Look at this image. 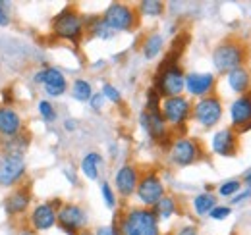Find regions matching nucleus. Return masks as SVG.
<instances>
[{
  "mask_svg": "<svg viewBox=\"0 0 251 235\" xmlns=\"http://www.w3.org/2000/svg\"><path fill=\"white\" fill-rule=\"evenodd\" d=\"M93 235H122L116 224H108V226H99L93 232Z\"/></svg>",
  "mask_w": 251,
  "mask_h": 235,
  "instance_id": "c9c22d12",
  "label": "nucleus"
},
{
  "mask_svg": "<svg viewBox=\"0 0 251 235\" xmlns=\"http://www.w3.org/2000/svg\"><path fill=\"white\" fill-rule=\"evenodd\" d=\"M164 48V37L160 33H149L145 39H143V45H141V54L145 60H155L162 52Z\"/></svg>",
  "mask_w": 251,
  "mask_h": 235,
  "instance_id": "393cba45",
  "label": "nucleus"
},
{
  "mask_svg": "<svg viewBox=\"0 0 251 235\" xmlns=\"http://www.w3.org/2000/svg\"><path fill=\"white\" fill-rule=\"evenodd\" d=\"M31 205V191L29 187H18L4 199V210L8 216H20L25 214V210Z\"/></svg>",
  "mask_w": 251,
  "mask_h": 235,
  "instance_id": "a211bd4d",
  "label": "nucleus"
},
{
  "mask_svg": "<svg viewBox=\"0 0 251 235\" xmlns=\"http://www.w3.org/2000/svg\"><path fill=\"white\" fill-rule=\"evenodd\" d=\"M222 116H224V104L219 94H209L193 102L191 119L203 129H215L222 121Z\"/></svg>",
  "mask_w": 251,
  "mask_h": 235,
  "instance_id": "6e6552de",
  "label": "nucleus"
},
{
  "mask_svg": "<svg viewBox=\"0 0 251 235\" xmlns=\"http://www.w3.org/2000/svg\"><path fill=\"white\" fill-rule=\"evenodd\" d=\"M64 129H66L68 133L75 131V129H77V121H75V119H66V121H64Z\"/></svg>",
  "mask_w": 251,
  "mask_h": 235,
  "instance_id": "a19ab883",
  "label": "nucleus"
},
{
  "mask_svg": "<svg viewBox=\"0 0 251 235\" xmlns=\"http://www.w3.org/2000/svg\"><path fill=\"white\" fill-rule=\"evenodd\" d=\"M89 106H91L93 112H100V110L104 108V96H102L100 91H99V93H93V96L89 98Z\"/></svg>",
  "mask_w": 251,
  "mask_h": 235,
  "instance_id": "72a5a7b5",
  "label": "nucleus"
},
{
  "mask_svg": "<svg viewBox=\"0 0 251 235\" xmlns=\"http://www.w3.org/2000/svg\"><path fill=\"white\" fill-rule=\"evenodd\" d=\"M139 125L155 143H158L160 147L168 150L174 137H172V129L166 125L160 110H145L143 108L141 114H139Z\"/></svg>",
  "mask_w": 251,
  "mask_h": 235,
  "instance_id": "1a4fd4ad",
  "label": "nucleus"
},
{
  "mask_svg": "<svg viewBox=\"0 0 251 235\" xmlns=\"http://www.w3.org/2000/svg\"><path fill=\"white\" fill-rule=\"evenodd\" d=\"M172 235H199V228L195 224H186V226H180Z\"/></svg>",
  "mask_w": 251,
  "mask_h": 235,
  "instance_id": "e433bc0d",
  "label": "nucleus"
},
{
  "mask_svg": "<svg viewBox=\"0 0 251 235\" xmlns=\"http://www.w3.org/2000/svg\"><path fill=\"white\" fill-rule=\"evenodd\" d=\"M100 166H102V156L99 152H87L81 162H79V170L81 174L87 177L89 181H97L99 179V174H100Z\"/></svg>",
  "mask_w": 251,
  "mask_h": 235,
  "instance_id": "5701e85b",
  "label": "nucleus"
},
{
  "mask_svg": "<svg viewBox=\"0 0 251 235\" xmlns=\"http://www.w3.org/2000/svg\"><path fill=\"white\" fill-rule=\"evenodd\" d=\"M217 205H219V197L215 193H209V191H201L191 199V208H193L195 216H199V218L209 216V212Z\"/></svg>",
  "mask_w": 251,
  "mask_h": 235,
  "instance_id": "4be33fe9",
  "label": "nucleus"
},
{
  "mask_svg": "<svg viewBox=\"0 0 251 235\" xmlns=\"http://www.w3.org/2000/svg\"><path fill=\"white\" fill-rule=\"evenodd\" d=\"M250 199H251V191L250 189H244V187H242V191H240V193H236V195L230 199V206L244 205V203H248Z\"/></svg>",
  "mask_w": 251,
  "mask_h": 235,
  "instance_id": "f704fd0d",
  "label": "nucleus"
},
{
  "mask_svg": "<svg viewBox=\"0 0 251 235\" xmlns=\"http://www.w3.org/2000/svg\"><path fill=\"white\" fill-rule=\"evenodd\" d=\"M33 232H47L56 226V208L50 203H41L33 208L29 216Z\"/></svg>",
  "mask_w": 251,
  "mask_h": 235,
  "instance_id": "f3484780",
  "label": "nucleus"
},
{
  "mask_svg": "<svg viewBox=\"0 0 251 235\" xmlns=\"http://www.w3.org/2000/svg\"><path fill=\"white\" fill-rule=\"evenodd\" d=\"M232 212H234V208H232L230 205H217L211 212H209V218L215 220V222H222V220L230 218Z\"/></svg>",
  "mask_w": 251,
  "mask_h": 235,
  "instance_id": "473e14b6",
  "label": "nucleus"
},
{
  "mask_svg": "<svg viewBox=\"0 0 251 235\" xmlns=\"http://www.w3.org/2000/svg\"><path fill=\"white\" fill-rule=\"evenodd\" d=\"M25 176V160L24 156H4L0 160V185L14 187Z\"/></svg>",
  "mask_w": 251,
  "mask_h": 235,
  "instance_id": "dca6fc26",
  "label": "nucleus"
},
{
  "mask_svg": "<svg viewBox=\"0 0 251 235\" xmlns=\"http://www.w3.org/2000/svg\"><path fill=\"white\" fill-rule=\"evenodd\" d=\"M178 60H180V50H170L166 54V58L158 64L151 87L160 94V98H170V96L184 94L186 71H184V68L180 66Z\"/></svg>",
  "mask_w": 251,
  "mask_h": 235,
  "instance_id": "f257e3e1",
  "label": "nucleus"
},
{
  "mask_svg": "<svg viewBox=\"0 0 251 235\" xmlns=\"http://www.w3.org/2000/svg\"><path fill=\"white\" fill-rule=\"evenodd\" d=\"M18 235H35V232H31V230H22Z\"/></svg>",
  "mask_w": 251,
  "mask_h": 235,
  "instance_id": "37998d69",
  "label": "nucleus"
},
{
  "mask_svg": "<svg viewBox=\"0 0 251 235\" xmlns=\"http://www.w3.org/2000/svg\"><path fill=\"white\" fill-rule=\"evenodd\" d=\"M228 114H230V127L238 135H244V133L251 131V91L246 94L236 96L230 102Z\"/></svg>",
  "mask_w": 251,
  "mask_h": 235,
  "instance_id": "ddd939ff",
  "label": "nucleus"
},
{
  "mask_svg": "<svg viewBox=\"0 0 251 235\" xmlns=\"http://www.w3.org/2000/svg\"><path fill=\"white\" fill-rule=\"evenodd\" d=\"M50 27H52V35L56 39H62V41H68L72 45H79L85 37V22H83V16L68 6L64 8L62 12H58L52 22H50Z\"/></svg>",
  "mask_w": 251,
  "mask_h": 235,
  "instance_id": "20e7f679",
  "label": "nucleus"
},
{
  "mask_svg": "<svg viewBox=\"0 0 251 235\" xmlns=\"http://www.w3.org/2000/svg\"><path fill=\"white\" fill-rule=\"evenodd\" d=\"M114 224L118 226L122 235H162L160 234V220L153 208L145 206H131L124 212L116 214Z\"/></svg>",
  "mask_w": 251,
  "mask_h": 235,
  "instance_id": "f03ea898",
  "label": "nucleus"
},
{
  "mask_svg": "<svg viewBox=\"0 0 251 235\" xmlns=\"http://www.w3.org/2000/svg\"><path fill=\"white\" fill-rule=\"evenodd\" d=\"M64 174H66V177H68V181H70L72 185H75V183H77V177L74 176V174H72L70 170H64Z\"/></svg>",
  "mask_w": 251,
  "mask_h": 235,
  "instance_id": "79ce46f5",
  "label": "nucleus"
},
{
  "mask_svg": "<svg viewBox=\"0 0 251 235\" xmlns=\"http://www.w3.org/2000/svg\"><path fill=\"white\" fill-rule=\"evenodd\" d=\"M77 235H93V232H89V230H83V232H79Z\"/></svg>",
  "mask_w": 251,
  "mask_h": 235,
  "instance_id": "c03bdc74",
  "label": "nucleus"
},
{
  "mask_svg": "<svg viewBox=\"0 0 251 235\" xmlns=\"http://www.w3.org/2000/svg\"><path fill=\"white\" fill-rule=\"evenodd\" d=\"M22 133V118L10 106H0V137L12 139Z\"/></svg>",
  "mask_w": 251,
  "mask_h": 235,
  "instance_id": "6ab92c4d",
  "label": "nucleus"
},
{
  "mask_svg": "<svg viewBox=\"0 0 251 235\" xmlns=\"http://www.w3.org/2000/svg\"><path fill=\"white\" fill-rule=\"evenodd\" d=\"M100 20L114 33H127V31H133L139 25L137 10L131 8L129 4H124V2H110L104 8Z\"/></svg>",
  "mask_w": 251,
  "mask_h": 235,
  "instance_id": "39448f33",
  "label": "nucleus"
},
{
  "mask_svg": "<svg viewBox=\"0 0 251 235\" xmlns=\"http://www.w3.org/2000/svg\"><path fill=\"white\" fill-rule=\"evenodd\" d=\"M240 179H242V187H244V189H250L251 191V170H248V172L240 177Z\"/></svg>",
  "mask_w": 251,
  "mask_h": 235,
  "instance_id": "ea45409f",
  "label": "nucleus"
},
{
  "mask_svg": "<svg viewBox=\"0 0 251 235\" xmlns=\"http://www.w3.org/2000/svg\"><path fill=\"white\" fill-rule=\"evenodd\" d=\"M242 191V179L240 177H230V179H224L217 189V197L222 199H232L236 193Z\"/></svg>",
  "mask_w": 251,
  "mask_h": 235,
  "instance_id": "c85d7f7f",
  "label": "nucleus"
},
{
  "mask_svg": "<svg viewBox=\"0 0 251 235\" xmlns=\"http://www.w3.org/2000/svg\"><path fill=\"white\" fill-rule=\"evenodd\" d=\"M166 195V187L164 181L160 179L157 172H145L139 177L137 189H135V197L139 201V206L145 208H153L158 201Z\"/></svg>",
  "mask_w": 251,
  "mask_h": 235,
  "instance_id": "9d476101",
  "label": "nucleus"
},
{
  "mask_svg": "<svg viewBox=\"0 0 251 235\" xmlns=\"http://www.w3.org/2000/svg\"><path fill=\"white\" fill-rule=\"evenodd\" d=\"M0 25H2V27L10 25V14H8V6H6V2H2V0H0Z\"/></svg>",
  "mask_w": 251,
  "mask_h": 235,
  "instance_id": "4c0bfd02",
  "label": "nucleus"
},
{
  "mask_svg": "<svg viewBox=\"0 0 251 235\" xmlns=\"http://www.w3.org/2000/svg\"><path fill=\"white\" fill-rule=\"evenodd\" d=\"M37 110H39L41 118H43L45 121H49V123L56 119V110H54L52 102H49V100H39V104H37Z\"/></svg>",
  "mask_w": 251,
  "mask_h": 235,
  "instance_id": "2f4dec72",
  "label": "nucleus"
},
{
  "mask_svg": "<svg viewBox=\"0 0 251 235\" xmlns=\"http://www.w3.org/2000/svg\"><path fill=\"white\" fill-rule=\"evenodd\" d=\"M213 66H215V75H226L228 71L248 66L250 60V48L242 39L236 37H226L213 48Z\"/></svg>",
  "mask_w": 251,
  "mask_h": 235,
  "instance_id": "7ed1b4c3",
  "label": "nucleus"
},
{
  "mask_svg": "<svg viewBox=\"0 0 251 235\" xmlns=\"http://www.w3.org/2000/svg\"><path fill=\"white\" fill-rule=\"evenodd\" d=\"M201 158H203L201 143L197 139H193V137H188V135L174 137L170 147H168V160H170V164H174L178 168L193 166Z\"/></svg>",
  "mask_w": 251,
  "mask_h": 235,
  "instance_id": "423d86ee",
  "label": "nucleus"
},
{
  "mask_svg": "<svg viewBox=\"0 0 251 235\" xmlns=\"http://www.w3.org/2000/svg\"><path fill=\"white\" fill-rule=\"evenodd\" d=\"M100 195H102V201H104V205L108 206L110 210H114V208L118 206L116 193H114V189H112V185H110L108 181H102V183H100Z\"/></svg>",
  "mask_w": 251,
  "mask_h": 235,
  "instance_id": "c756f323",
  "label": "nucleus"
},
{
  "mask_svg": "<svg viewBox=\"0 0 251 235\" xmlns=\"http://www.w3.org/2000/svg\"><path fill=\"white\" fill-rule=\"evenodd\" d=\"M137 16H145V18H160L166 10L164 2L160 0H143L137 4Z\"/></svg>",
  "mask_w": 251,
  "mask_h": 235,
  "instance_id": "bb28decb",
  "label": "nucleus"
},
{
  "mask_svg": "<svg viewBox=\"0 0 251 235\" xmlns=\"http://www.w3.org/2000/svg\"><path fill=\"white\" fill-rule=\"evenodd\" d=\"M139 177L141 172L135 164H129L126 162L122 164L116 172H114V187H116V193L122 197V199H129L135 195V189H137V183H139Z\"/></svg>",
  "mask_w": 251,
  "mask_h": 235,
  "instance_id": "2eb2a0df",
  "label": "nucleus"
},
{
  "mask_svg": "<svg viewBox=\"0 0 251 235\" xmlns=\"http://www.w3.org/2000/svg\"><path fill=\"white\" fill-rule=\"evenodd\" d=\"M226 85L232 93H236L238 96L240 94H246L251 91V70L248 66H242V68H236L232 71H228L226 75Z\"/></svg>",
  "mask_w": 251,
  "mask_h": 235,
  "instance_id": "aec40b11",
  "label": "nucleus"
},
{
  "mask_svg": "<svg viewBox=\"0 0 251 235\" xmlns=\"http://www.w3.org/2000/svg\"><path fill=\"white\" fill-rule=\"evenodd\" d=\"M240 150V135L228 125L220 127L211 137V152L222 158H234Z\"/></svg>",
  "mask_w": 251,
  "mask_h": 235,
  "instance_id": "4468645a",
  "label": "nucleus"
},
{
  "mask_svg": "<svg viewBox=\"0 0 251 235\" xmlns=\"http://www.w3.org/2000/svg\"><path fill=\"white\" fill-rule=\"evenodd\" d=\"M45 93L49 96H62L64 93L68 91V81L64 77V73L58 68H47V73H45Z\"/></svg>",
  "mask_w": 251,
  "mask_h": 235,
  "instance_id": "412c9836",
  "label": "nucleus"
},
{
  "mask_svg": "<svg viewBox=\"0 0 251 235\" xmlns=\"http://www.w3.org/2000/svg\"><path fill=\"white\" fill-rule=\"evenodd\" d=\"M27 143H29V139L24 137V133H18L16 137L6 139L4 145L0 147V150H4V156H24Z\"/></svg>",
  "mask_w": 251,
  "mask_h": 235,
  "instance_id": "a878e982",
  "label": "nucleus"
},
{
  "mask_svg": "<svg viewBox=\"0 0 251 235\" xmlns=\"http://www.w3.org/2000/svg\"><path fill=\"white\" fill-rule=\"evenodd\" d=\"M153 212L157 214L158 220H170L172 216H176L180 212V205H178V199L174 195H164L157 205L153 206Z\"/></svg>",
  "mask_w": 251,
  "mask_h": 235,
  "instance_id": "b1692460",
  "label": "nucleus"
},
{
  "mask_svg": "<svg viewBox=\"0 0 251 235\" xmlns=\"http://www.w3.org/2000/svg\"><path fill=\"white\" fill-rule=\"evenodd\" d=\"M45 73H47V68L39 70V71L33 75V83H35V85H43V83H45Z\"/></svg>",
  "mask_w": 251,
  "mask_h": 235,
  "instance_id": "58836bf2",
  "label": "nucleus"
},
{
  "mask_svg": "<svg viewBox=\"0 0 251 235\" xmlns=\"http://www.w3.org/2000/svg\"><path fill=\"white\" fill-rule=\"evenodd\" d=\"M56 226L68 235H77L87 230V212L75 203H64L56 210Z\"/></svg>",
  "mask_w": 251,
  "mask_h": 235,
  "instance_id": "9b49d317",
  "label": "nucleus"
},
{
  "mask_svg": "<svg viewBox=\"0 0 251 235\" xmlns=\"http://www.w3.org/2000/svg\"><path fill=\"white\" fill-rule=\"evenodd\" d=\"M217 75L213 71H188L186 73V87L188 98H205L209 94H215L217 91Z\"/></svg>",
  "mask_w": 251,
  "mask_h": 235,
  "instance_id": "f8f14e48",
  "label": "nucleus"
},
{
  "mask_svg": "<svg viewBox=\"0 0 251 235\" xmlns=\"http://www.w3.org/2000/svg\"><path fill=\"white\" fill-rule=\"evenodd\" d=\"M191 108L193 102L186 94L162 98L160 102V114L170 129H186L188 121L191 119Z\"/></svg>",
  "mask_w": 251,
  "mask_h": 235,
  "instance_id": "0eeeda50",
  "label": "nucleus"
},
{
  "mask_svg": "<svg viewBox=\"0 0 251 235\" xmlns=\"http://www.w3.org/2000/svg\"><path fill=\"white\" fill-rule=\"evenodd\" d=\"M100 93H102L104 100H108V102H112V104H120V102H122V93L114 87L112 83H104L102 89H100Z\"/></svg>",
  "mask_w": 251,
  "mask_h": 235,
  "instance_id": "7c9ffc66",
  "label": "nucleus"
},
{
  "mask_svg": "<svg viewBox=\"0 0 251 235\" xmlns=\"http://www.w3.org/2000/svg\"><path fill=\"white\" fill-rule=\"evenodd\" d=\"M93 85H91V81H87V79H83V77H79V79H75L74 83H72V96L77 100V102H89V98L93 96Z\"/></svg>",
  "mask_w": 251,
  "mask_h": 235,
  "instance_id": "cd10ccee",
  "label": "nucleus"
}]
</instances>
